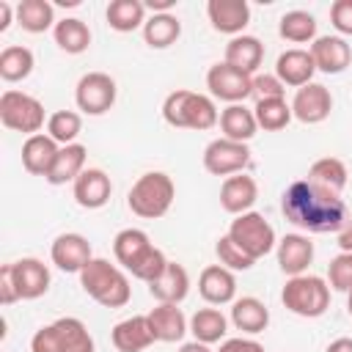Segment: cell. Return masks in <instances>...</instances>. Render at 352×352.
I'll return each mask as SVG.
<instances>
[{"label": "cell", "mask_w": 352, "mask_h": 352, "mask_svg": "<svg viewBox=\"0 0 352 352\" xmlns=\"http://www.w3.org/2000/svg\"><path fill=\"white\" fill-rule=\"evenodd\" d=\"M280 212L289 223L311 234H338L349 220L341 195L311 179H297L283 190Z\"/></svg>", "instance_id": "obj_1"}, {"label": "cell", "mask_w": 352, "mask_h": 352, "mask_svg": "<svg viewBox=\"0 0 352 352\" xmlns=\"http://www.w3.org/2000/svg\"><path fill=\"white\" fill-rule=\"evenodd\" d=\"M113 256L132 278L146 280V283H151L168 267L165 253L148 239V234L143 228L118 231L116 239H113Z\"/></svg>", "instance_id": "obj_2"}, {"label": "cell", "mask_w": 352, "mask_h": 352, "mask_svg": "<svg viewBox=\"0 0 352 352\" xmlns=\"http://www.w3.org/2000/svg\"><path fill=\"white\" fill-rule=\"evenodd\" d=\"M80 286L91 300L104 308H124L132 297L129 278L121 267L110 264L107 258H91L80 272Z\"/></svg>", "instance_id": "obj_3"}, {"label": "cell", "mask_w": 352, "mask_h": 352, "mask_svg": "<svg viewBox=\"0 0 352 352\" xmlns=\"http://www.w3.org/2000/svg\"><path fill=\"white\" fill-rule=\"evenodd\" d=\"M162 118L176 129H212L220 121V113L206 94H195L190 88H176L162 102Z\"/></svg>", "instance_id": "obj_4"}, {"label": "cell", "mask_w": 352, "mask_h": 352, "mask_svg": "<svg viewBox=\"0 0 352 352\" xmlns=\"http://www.w3.org/2000/svg\"><path fill=\"white\" fill-rule=\"evenodd\" d=\"M173 198H176L173 179L162 170H148L132 184V190L126 195V204H129L132 214H138L143 220H157V217L168 214Z\"/></svg>", "instance_id": "obj_5"}, {"label": "cell", "mask_w": 352, "mask_h": 352, "mask_svg": "<svg viewBox=\"0 0 352 352\" xmlns=\"http://www.w3.org/2000/svg\"><path fill=\"white\" fill-rule=\"evenodd\" d=\"M30 352H94V338L82 319L60 316L33 333Z\"/></svg>", "instance_id": "obj_6"}, {"label": "cell", "mask_w": 352, "mask_h": 352, "mask_svg": "<svg viewBox=\"0 0 352 352\" xmlns=\"http://www.w3.org/2000/svg\"><path fill=\"white\" fill-rule=\"evenodd\" d=\"M280 302L297 316L316 319L330 308V283L319 275H294L286 280Z\"/></svg>", "instance_id": "obj_7"}, {"label": "cell", "mask_w": 352, "mask_h": 352, "mask_svg": "<svg viewBox=\"0 0 352 352\" xmlns=\"http://www.w3.org/2000/svg\"><path fill=\"white\" fill-rule=\"evenodd\" d=\"M44 104L25 94V91H3L0 96V121L3 126L14 129V132H22V135H38V129L44 126Z\"/></svg>", "instance_id": "obj_8"}, {"label": "cell", "mask_w": 352, "mask_h": 352, "mask_svg": "<svg viewBox=\"0 0 352 352\" xmlns=\"http://www.w3.org/2000/svg\"><path fill=\"white\" fill-rule=\"evenodd\" d=\"M228 236L253 258H264L270 250L278 248V239H275V228L270 226V220H264V214L258 212H245V214H236L228 226Z\"/></svg>", "instance_id": "obj_9"}, {"label": "cell", "mask_w": 352, "mask_h": 352, "mask_svg": "<svg viewBox=\"0 0 352 352\" xmlns=\"http://www.w3.org/2000/svg\"><path fill=\"white\" fill-rule=\"evenodd\" d=\"M116 80L104 72H88L77 80L74 88V102L77 110H82L85 116H102L116 104Z\"/></svg>", "instance_id": "obj_10"}, {"label": "cell", "mask_w": 352, "mask_h": 352, "mask_svg": "<svg viewBox=\"0 0 352 352\" xmlns=\"http://www.w3.org/2000/svg\"><path fill=\"white\" fill-rule=\"evenodd\" d=\"M206 88L214 99H223L228 104H242L248 96H253V77L231 63H214L206 72Z\"/></svg>", "instance_id": "obj_11"}, {"label": "cell", "mask_w": 352, "mask_h": 352, "mask_svg": "<svg viewBox=\"0 0 352 352\" xmlns=\"http://www.w3.org/2000/svg\"><path fill=\"white\" fill-rule=\"evenodd\" d=\"M250 162V148L248 143H236L228 138H214L206 148H204V168L212 176H234L242 173Z\"/></svg>", "instance_id": "obj_12"}, {"label": "cell", "mask_w": 352, "mask_h": 352, "mask_svg": "<svg viewBox=\"0 0 352 352\" xmlns=\"http://www.w3.org/2000/svg\"><path fill=\"white\" fill-rule=\"evenodd\" d=\"M330 110H333V96L322 82H308L297 88L292 99V116L302 124H322L330 116Z\"/></svg>", "instance_id": "obj_13"}, {"label": "cell", "mask_w": 352, "mask_h": 352, "mask_svg": "<svg viewBox=\"0 0 352 352\" xmlns=\"http://www.w3.org/2000/svg\"><path fill=\"white\" fill-rule=\"evenodd\" d=\"M50 258H52V264L58 267V270H63V272H82V267L94 258V253H91V242L82 236V234H74V231H69V234H60V236H55V242H52V248H50Z\"/></svg>", "instance_id": "obj_14"}, {"label": "cell", "mask_w": 352, "mask_h": 352, "mask_svg": "<svg viewBox=\"0 0 352 352\" xmlns=\"http://www.w3.org/2000/svg\"><path fill=\"white\" fill-rule=\"evenodd\" d=\"M11 278H14L19 300H36V297L47 294V289H50V270L44 261H38L33 256L11 261Z\"/></svg>", "instance_id": "obj_15"}, {"label": "cell", "mask_w": 352, "mask_h": 352, "mask_svg": "<svg viewBox=\"0 0 352 352\" xmlns=\"http://www.w3.org/2000/svg\"><path fill=\"white\" fill-rule=\"evenodd\" d=\"M72 192L82 209H102L113 195V182L102 168H85L74 179Z\"/></svg>", "instance_id": "obj_16"}, {"label": "cell", "mask_w": 352, "mask_h": 352, "mask_svg": "<svg viewBox=\"0 0 352 352\" xmlns=\"http://www.w3.org/2000/svg\"><path fill=\"white\" fill-rule=\"evenodd\" d=\"M311 55L316 69L324 74H341L352 63V47L341 36H316L311 44Z\"/></svg>", "instance_id": "obj_17"}, {"label": "cell", "mask_w": 352, "mask_h": 352, "mask_svg": "<svg viewBox=\"0 0 352 352\" xmlns=\"http://www.w3.org/2000/svg\"><path fill=\"white\" fill-rule=\"evenodd\" d=\"M314 72H316V63H314L311 50L294 47V50L280 52L278 60H275V77H278L283 85H289V88H302V85H308L311 77H314Z\"/></svg>", "instance_id": "obj_18"}, {"label": "cell", "mask_w": 352, "mask_h": 352, "mask_svg": "<svg viewBox=\"0 0 352 352\" xmlns=\"http://www.w3.org/2000/svg\"><path fill=\"white\" fill-rule=\"evenodd\" d=\"M198 292L209 305H226L236 300V278L223 264H209L201 270Z\"/></svg>", "instance_id": "obj_19"}, {"label": "cell", "mask_w": 352, "mask_h": 352, "mask_svg": "<svg viewBox=\"0 0 352 352\" xmlns=\"http://www.w3.org/2000/svg\"><path fill=\"white\" fill-rule=\"evenodd\" d=\"M206 14L212 28L228 36H242L245 25L250 22V6L245 0H209Z\"/></svg>", "instance_id": "obj_20"}, {"label": "cell", "mask_w": 352, "mask_h": 352, "mask_svg": "<svg viewBox=\"0 0 352 352\" xmlns=\"http://www.w3.org/2000/svg\"><path fill=\"white\" fill-rule=\"evenodd\" d=\"M256 198H258V184H256L253 176L234 173V176L223 179V184H220V206L228 214H245V212H250V206L256 204Z\"/></svg>", "instance_id": "obj_21"}, {"label": "cell", "mask_w": 352, "mask_h": 352, "mask_svg": "<svg viewBox=\"0 0 352 352\" xmlns=\"http://www.w3.org/2000/svg\"><path fill=\"white\" fill-rule=\"evenodd\" d=\"M314 261V242L302 234H286L278 242V267L283 275H305V270Z\"/></svg>", "instance_id": "obj_22"}, {"label": "cell", "mask_w": 352, "mask_h": 352, "mask_svg": "<svg viewBox=\"0 0 352 352\" xmlns=\"http://www.w3.org/2000/svg\"><path fill=\"white\" fill-rule=\"evenodd\" d=\"M58 151H60V146L50 138V135H30L25 143H22V165H25V170L28 173H33V176H50V170H52V165H55V160H58Z\"/></svg>", "instance_id": "obj_23"}, {"label": "cell", "mask_w": 352, "mask_h": 352, "mask_svg": "<svg viewBox=\"0 0 352 352\" xmlns=\"http://www.w3.org/2000/svg\"><path fill=\"white\" fill-rule=\"evenodd\" d=\"M148 292L157 302H170V305H179L187 292H190V275L182 264L176 261H168V267L148 283Z\"/></svg>", "instance_id": "obj_24"}, {"label": "cell", "mask_w": 352, "mask_h": 352, "mask_svg": "<svg viewBox=\"0 0 352 352\" xmlns=\"http://www.w3.org/2000/svg\"><path fill=\"white\" fill-rule=\"evenodd\" d=\"M148 316V324H151V333L157 341H165V344H173V341H182L184 333L190 330V322L187 316L182 314L179 305H170V302H160L157 308H151Z\"/></svg>", "instance_id": "obj_25"}, {"label": "cell", "mask_w": 352, "mask_h": 352, "mask_svg": "<svg viewBox=\"0 0 352 352\" xmlns=\"http://www.w3.org/2000/svg\"><path fill=\"white\" fill-rule=\"evenodd\" d=\"M113 346L118 352H143L148 349L157 338L151 333V324H148V316H129V319H121L116 327H113Z\"/></svg>", "instance_id": "obj_26"}, {"label": "cell", "mask_w": 352, "mask_h": 352, "mask_svg": "<svg viewBox=\"0 0 352 352\" xmlns=\"http://www.w3.org/2000/svg\"><path fill=\"white\" fill-rule=\"evenodd\" d=\"M231 322L242 333H261L270 324V308L258 297H239L231 302Z\"/></svg>", "instance_id": "obj_27"}, {"label": "cell", "mask_w": 352, "mask_h": 352, "mask_svg": "<svg viewBox=\"0 0 352 352\" xmlns=\"http://www.w3.org/2000/svg\"><path fill=\"white\" fill-rule=\"evenodd\" d=\"M85 157H88V148H85L82 143L60 146L58 160H55V165H52V170H50V176H47V182H50L52 187H60V184H66V182L74 184V179L85 170Z\"/></svg>", "instance_id": "obj_28"}, {"label": "cell", "mask_w": 352, "mask_h": 352, "mask_svg": "<svg viewBox=\"0 0 352 352\" xmlns=\"http://www.w3.org/2000/svg\"><path fill=\"white\" fill-rule=\"evenodd\" d=\"M264 60V44L256 38V36H234L228 44H226V63L253 74Z\"/></svg>", "instance_id": "obj_29"}, {"label": "cell", "mask_w": 352, "mask_h": 352, "mask_svg": "<svg viewBox=\"0 0 352 352\" xmlns=\"http://www.w3.org/2000/svg\"><path fill=\"white\" fill-rule=\"evenodd\" d=\"M220 129H223V138L228 140H236V143H248L258 124H256V116L250 107L245 104H228L220 110Z\"/></svg>", "instance_id": "obj_30"}, {"label": "cell", "mask_w": 352, "mask_h": 352, "mask_svg": "<svg viewBox=\"0 0 352 352\" xmlns=\"http://www.w3.org/2000/svg\"><path fill=\"white\" fill-rule=\"evenodd\" d=\"M190 333L201 344H217L228 333V319L217 308H198L190 316Z\"/></svg>", "instance_id": "obj_31"}, {"label": "cell", "mask_w": 352, "mask_h": 352, "mask_svg": "<svg viewBox=\"0 0 352 352\" xmlns=\"http://www.w3.org/2000/svg\"><path fill=\"white\" fill-rule=\"evenodd\" d=\"M107 25L118 33H132L146 25V6L140 0H113L104 11Z\"/></svg>", "instance_id": "obj_32"}, {"label": "cell", "mask_w": 352, "mask_h": 352, "mask_svg": "<svg viewBox=\"0 0 352 352\" xmlns=\"http://www.w3.org/2000/svg\"><path fill=\"white\" fill-rule=\"evenodd\" d=\"M179 36H182V22L176 14H151L143 25V38L154 50H165L176 44Z\"/></svg>", "instance_id": "obj_33"}, {"label": "cell", "mask_w": 352, "mask_h": 352, "mask_svg": "<svg viewBox=\"0 0 352 352\" xmlns=\"http://www.w3.org/2000/svg\"><path fill=\"white\" fill-rule=\"evenodd\" d=\"M52 36H55V44H58L63 52H69V55H80V52H85V50L91 47V30H88V25H85L82 19H77V16L60 19V22L52 28Z\"/></svg>", "instance_id": "obj_34"}, {"label": "cell", "mask_w": 352, "mask_h": 352, "mask_svg": "<svg viewBox=\"0 0 352 352\" xmlns=\"http://www.w3.org/2000/svg\"><path fill=\"white\" fill-rule=\"evenodd\" d=\"M16 22L28 33H44L55 28V8L50 0H22L16 6Z\"/></svg>", "instance_id": "obj_35"}, {"label": "cell", "mask_w": 352, "mask_h": 352, "mask_svg": "<svg viewBox=\"0 0 352 352\" xmlns=\"http://www.w3.org/2000/svg\"><path fill=\"white\" fill-rule=\"evenodd\" d=\"M278 33H280V38H286L292 44L314 41L316 38V19H314V14L300 11V8L286 11L280 16V22H278Z\"/></svg>", "instance_id": "obj_36"}, {"label": "cell", "mask_w": 352, "mask_h": 352, "mask_svg": "<svg viewBox=\"0 0 352 352\" xmlns=\"http://www.w3.org/2000/svg\"><path fill=\"white\" fill-rule=\"evenodd\" d=\"M36 66V58L28 47H19V44H11L0 52V77L6 82H19L25 77H30Z\"/></svg>", "instance_id": "obj_37"}, {"label": "cell", "mask_w": 352, "mask_h": 352, "mask_svg": "<svg viewBox=\"0 0 352 352\" xmlns=\"http://www.w3.org/2000/svg\"><path fill=\"white\" fill-rule=\"evenodd\" d=\"M253 116H256L258 129H264V132H280L294 118L292 104L286 99H261V102H256Z\"/></svg>", "instance_id": "obj_38"}, {"label": "cell", "mask_w": 352, "mask_h": 352, "mask_svg": "<svg viewBox=\"0 0 352 352\" xmlns=\"http://www.w3.org/2000/svg\"><path fill=\"white\" fill-rule=\"evenodd\" d=\"M346 165L338 160V157H322V160H316L314 165H311V170H308V179L311 182H316V184H322V187H327V190H333V192H338L341 195V190L346 187Z\"/></svg>", "instance_id": "obj_39"}, {"label": "cell", "mask_w": 352, "mask_h": 352, "mask_svg": "<svg viewBox=\"0 0 352 352\" xmlns=\"http://www.w3.org/2000/svg\"><path fill=\"white\" fill-rule=\"evenodd\" d=\"M82 132V118L74 110H58L47 118V135L58 143V146H69L77 140V135Z\"/></svg>", "instance_id": "obj_40"}, {"label": "cell", "mask_w": 352, "mask_h": 352, "mask_svg": "<svg viewBox=\"0 0 352 352\" xmlns=\"http://www.w3.org/2000/svg\"><path fill=\"white\" fill-rule=\"evenodd\" d=\"M214 253H217V261L226 267V270H231V272H245V270H250L256 261L226 234V236H220L217 239V245H214Z\"/></svg>", "instance_id": "obj_41"}, {"label": "cell", "mask_w": 352, "mask_h": 352, "mask_svg": "<svg viewBox=\"0 0 352 352\" xmlns=\"http://www.w3.org/2000/svg\"><path fill=\"white\" fill-rule=\"evenodd\" d=\"M327 283L333 292H352V253H338L327 267Z\"/></svg>", "instance_id": "obj_42"}, {"label": "cell", "mask_w": 352, "mask_h": 352, "mask_svg": "<svg viewBox=\"0 0 352 352\" xmlns=\"http://www.w3.org/2000/svg\"><path fill=\"white\" fill-rule=\"evenodd\" d=\"M253 99H286V85L275 74H258L253 77Z\"/></svg>", "instance_id": "obj_43"}, {"label": "cell", "mask_w": 352, "mask_h": 352, "mask_svg": "<svg viewBox=\"0 0 352 352\" xmlns=\"http://www.w3.org/2000/svg\"><path fill=\"white\" fill-rule=\"evenodd\" d=\"M330 22L338 33L352 36V0H336L330 6Z\"/></svg>", "instance_id": "obj_44"}, {"label": "cell", "mask_w": 352, "mask_h": 352, "mask_svg": "<svg viewBox=\"0 0 352 352\" xmlns=\"http://www.w3.org/2000/svg\"><path fill=\"white\" fill-rule=\"evenodd\" d=\"M16 300H19V294H16V286H14V278H11V264H3L0 267V302L11 305Z\"/></svg>", "instance_id": "obj_45"}, {"label": "cell", "mask_w": 352, "mask_h": 352, "mask_svg": "<svg viewBox=\"0 0 352 352\" xmlns=\"http://www.w3.org/2000/svg\"><path fill=\"white\" fill-rule=\"evenodd\" d=\"M217 352H264V346L258 341H253V338H242L239 336V338H226Z\"/></svg>", "instance_id": "obj_46"}, {"label": "cell", "mask_w": 352, "mask_h": 352, "mask_svg": "<svg viewBox=\"0 0 352 352\" xmlns=\"http://www.w3.org/2000/svg\"><path fill=\"white\" fill-rule=\"evenodd\" d=\"M338 248H341V253H352V217H349L346 226L338 231Z\"/></svg>", "instance_id": "obj_47"}, {"label": "cell", "mask_w": 352, "mask_h": 352, "mask_svg": "<svg viewBox=\"0 0 352 352\" xmlns=\"http://www.w3.org/2000/svg\"><path fill=\"white\" fill-rule=\"evenodd\" d=\"M16 16V8H11V3H6V0H0V33L3 30H8V25H11V19Z\"/></svg>", "instance_id": "obj_48"}, {"label": "cell", "mask_w": 352, "mask_h": 352, "mask_svg": "<svg viewBox=\"0 0 352 352\" xmlns=\"http://www.w3.org/2000/svg\"><path fill=\"white\" fill-rule=\"evenodd\" d=\"M324 352H352V338H336Z\"/></svg>", "instance_id": "obj_49"}, {"label": "cell", "mask_w": 352, "mask_h": 352, "mask_svg": "<svg viewBox=\"0 0 352 352\" xmlns=\"http://www.w3.org/2000/svg\"><path fill=\"white\" fill-rule=\"evenodd\" d=\"M179 352H212L209 344H201V341H187L179 346Z\"/></svg>", "instance_id": "obj_50"}, {"label": "cell", "mask_w": 352, "mask_h": 352, "mask_svg": "<svg viewBox=\"0 0 352 352\" xmlns=\"http://www.w3.org/2000/svg\"><path fill=\"white\" fill-rule=\"evenodd\" d=\"M346 311H349V316H352V292L346 294Z\"/></svg>", "instance_id": "obj_51"}]
</instances>
